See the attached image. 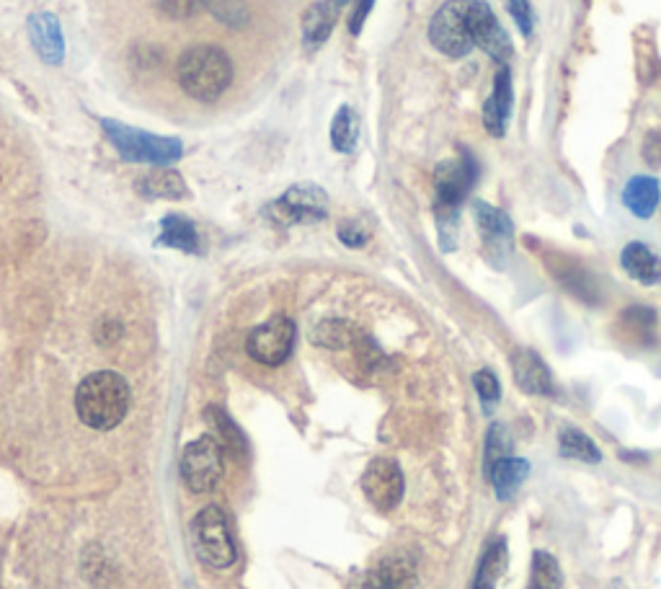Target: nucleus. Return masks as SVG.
Instances as JSON below:
<instances>
[{
    "mask_svg": "<svg viewBox=\"0 0 661 589\" xmlns=\"http://www.w3.org/2000/svg\"><path fill=\"white\" fill-rule=\"evenodd\" d=\"M182 476L192 492H207L222 476V444L218 437L205 435L186 444L182 455Z\"/></svg>",
    "mask_w": 661,
    "mask_h": 589,
    "instance_id": "0eeeda50",
    "label": "nucleus"
},
{
    "mask_svg": "<svg viewBox=\"0 0 661 589\" xmlns=\"http://www.w3.org/2000/svg\"><path fill=\"white\" fill-rule=\"evenodd\" d=\"M473 385H476V393H478L480 404H484V412L491 414L494 404H499V399H501L499 378H496L491 370L484 368V370H478L476 376H473Z\"/></svg>",
    "mask_w": 661,
    "mask_h": 589,
    "instance_id": "c756f323",
    "label": "nucleus"
},
{
    "mask_svg": "<svg viewBox=\"0 0 661 589\" xmlns=\"http://www.w3.org/2000/svg\"><path fill=\"white\" fill-rule=\"evenodd\" d=\"M564 587V571L548 551L533 553V569H530L527 589H560Z\"/></svg>",
    "mask_w": 661,
    "mask_h": 589,
    "instance_id": "bb28decb",
    "label": "nucleus"
},
{
    "mask_svg": "<svg viewBox=\"0 0 661 589\" xmlns=\"http://www.w3.org/2000/svg\"><path fill=\"white\" fill-rule=\"evenodd\" d=\"M509 117H512V70L509 65H501L494 76L491 96L484 106V127L494 138H505Z\"/></svg>",
    "mask_w": 661,
    "mask_h": 589,
    "instance_id": "ddd939ff",
    "label": "nucleus"
},
{
    "mask_svg": "<svg viewBox=\"0 0 661 589\" xmlns=\"http://www.w3.org/2000/svg\"><path fill=\"white\" fill-rule=\"evenodd\" d=\"M277 222H311L323 220L328 215V197L326 192L313 184L292 186L282 199H277L269 207Z\"/></svg>",
    "mask_w": 661,
    "mask_h": 589,
    "instance_id": "9d476101",
    "label": "nucleus"
},
{
    "mask_svg": "<svg viewBox=\"0 0 661 589\" xmlns=\"http://www.w3.org/2000/svg\"><path fill=\"white\" fill-rule=\"evenodd\" d=\"M478 178V166L473 161L471 153L452 161H442L434 171V210H460V205L465 203L473 184Z\"/></svg>",
    "mask_w": 661,
    "mask_h": 589,
    "instance_id": "423d86ee",
    "label": "nucleus"
},
{
    "mask_svg": "<svg viewBox=\"0 0 661 589\" xmlns=\"http://www.w3.org/2000/svg\"><path fill=\"white\" fill-rule=\"evenodd\" d=\"M621 328L625 339L641 344H651L657 339V313L649 305H630L628 311L621 315Z\"/></svg>",
    "mask_w": 661,
    "mask_h": 589,
    "instance_id": "b1692460",
    "label": "nucleus"
},
{
    "mask_svg": "<svg viewBox=\"0 0 661 589\" xmlns=\"http://www.w3.org/2000/svg\"><path fill=\"white\" fill-rule=\"evenodd\" d=\"M313 344L326 349H347L349 344H355L357 332L355 326H349L347 321H323L313 328Z\"/></svg>",
    "mask_w": 661,
    "mask_h": 589,
    "instance_id": "cd10ccee",
    "label": "nucleus"
},
{
    "mask_svg": "<svg viewBox=\"0 0 661 589\" xmlns=\"http://www.w3.org/2000/svg\"><path fill=\"white\" fill-rule=\"evenodd\" d=\"M471 39L501 65H507V57L512 55V39L486 0H473L471 5Z\"/></svg>",
    "mask_w": 661,
    "mask_h": 589,
    "instance_id": "9b49d317",
    "label": "nucleus"
},
{
    "mask_svg": "<svg viewBox=\"0 0 661 589\" xmlns=\"http://www.w3.org/2000/svg\"><path fill=\"white\" fill-rule=\"evenodd\" d=\"M471 5L473 0H448L429 24V42L452 60L476 47L471 39Z\"/></svg>",
    "mask_w": 661,
    "mask_h": 589,
    "instance_id": "20e7f679",
    "label": "nucleus"
},
{
    "mask_svg": "<svg viewBox=\"0 0 661 589\" xmlns=\"http://www.w3.org/2000/svg\"><path fill=\"white\" fill-rule=\"evenodd\" d=\"M292 347H294V323L290 319H285V315H279V319H271L264 323V326L254 328L246 342L248 355L254 357L256 362L269 365V368L282 365L285 359L292 355Z\"/></svg>",
    "mask_w": 661,
    "mask_h": 589,
    "instance_id": "1a4fd4ad",
    "label": "nucleus"
},
{
    "mask_svg": "<svg viewBox=\"0 0 661 589\" xmlns=\"http://www.w3.org/2000/svg\"><path fill=\"white\" fill-rule=\"evenodd\" d=\"M207 0H161V11L171 19H186L192 13H197Z\"/></svg>",
    "mask_w": 661,
    "mask_h": 589,
    "instance_id": "2f4dec72",
    "label": "nucleus"
},
{
    "mask_svg": "<svg viewBox=\"0 0 661 589\" xmlns=\"http://www.w3.org/2000/svg\"><path fill=\"white\" fill-rule=\"evenodd\" d=\"M176 78L186 96L197 102H214L233 83V62L220 47L197 45L178 57Z\"/></svg>",
    "mask_w": 661,
    "mask_h": 589,
    "instance_id": "f03ea898",
    "label": "nucleus"
},
{
    "mask_svg": "<svg viewBox=\"0 0 661 589\" xmlns=\"http://www.w3.org/2000/svg\"><path fill=\"white\" fill-rule=\"evenodd\" d=\"M512 376L514 383L530 396H556L548 365L533 349H517L512 355Z\"/></svg>",
    "mask_w": 661,
    "mask_h": 589,
    "instance_id": "4468645a",
    "label": "nucleus"
},
{
    "mask_svg": "<svg viewBox=\"0 0 661 589\" xmlns=\"http://www.w3.org/2000/svg\"><path fill=\"white\" fill-rule=\"evenodd\" d=\"M194 538H197V548L210 566L225 569L235 562V543L230 533L228 515L220 507H205L194 520Z\"/></svg>",
    "mask_w": 661,
    "mask_h": 589,
    "instance_id": "39448f33",
    "label": "nucleus"
},
{
    "mask_svg": "<svg viewBox=\"0 0 661 589\" xmlns=\"http://www.w3.org/2000/svg\"><path fill=\"white\" fill-rule=\"evenodd\" d=\"M621 264L634 282H641L646 287L661 282V258L641 241L628 243L621 254Z\"/></svg>",
    "mask_w": 661,
    "mask_h": 589,
    "instance_id": "6ab92c4d",
    "label": "nucleus"
},
{
    "mask_svg": "<svg viewBox=\"0 0 661 589\" xmlns=\"http://www.w3.org/2000/svg\"><path fill=\"white\" fill-rule=\"evenodd\" d=\"M661 186L653 176H634L623 189V205L638 220H649L659 207Z\"/></svg>",
    "mask_w": 661,
    "mask_h": 589,
    "instance_id": "aec40b11",
    "label": "nucleus"
},
{
    "mask_svg": "<svg viewBox=\"0 0 661 589\" xmlns=\"http://www.w3.org/2000/svg\"><path fill=\"white\" fill-rule=\"evenodd\" d=\"M473 215H476L480 239H484L488 254H491L494 262H501L512 249V220L507 218V212L496 210L488 203H476L473 205Z\"/></svg>",
    "mask_w": 661,
    "mask_h": 589,
    "instance_id": "f8f14e48",
    "label": "nucleus"
},
{
    "mask_svg": "<svg viewBox=\"0 0 661 589\" xmlns=\"http://www.w3.org/2000/svg\"><path fill=\"white\" fill-rule=\"evenodd\" d=\"M414 566L404 556H387L351 589H414Z\"/></svg>",
    "mask_w": 661,
    "mask_h": 589,
    "instance_id": "dca6fc26",
    "label": "nucleus"
},
{
    "mask_svg": "<svg viewBox=\"0 0 661 589\" xmlns=\"http://www.w3.org/2000/svg\"><path fill=\"white\" fill-rule=\"evenodd\" d=\"M339 239H341V243H347L349 249H362L364 243H368L370 235L362 228V222L349 220V222H344V226H339Z\"/></svg>",
    "mask_w": 661,
    "mask_h": 589,
    "instance_id": "473e14b6",
    "label": "nucleus"
},
{
    "mask_svg": "<svg viewBox=\"0 0 661 589\" xmlns=\"http://www.w3.org/2000/svg\"><path fill=\"white\" fill-rule=\"evenodd\" d=\"M372 3H375V0H357V9H355V13H351V19H349V32L351 34L362 32V24H364V19H368Z\"/></svg>",
    "mask_w": 661,
    "mask_h": 589,
    "instance_id": "72a5a7b5",
    "label": "nucleus"
},
{
    "mask_svg": "<svg viewBox=\"0 0 661 589\" xmlns=\"http://www.w3.org/2000/svg\"><path fill=\"white\" fill-rule=\"evenodd\" d=\"M78 416L85 427L109 432L119 427L129 412V385L119 372L102 370L93 372L78 385L76 393Z\"/></svg>",
    "mask_w": 661,
    "mask_h": 589,
    "instance_id": "f257e3e1",
    "label": "nucleus"
},
{
    "mask_svg": "<svg viewBox=\"0 0 661 589\" xmlns=\"http://www.w3.org/2000/svg\"><path fill=\"white\" fill-rule=\"evenodd\" d=\"M362 492L372 507L383 509V512L395 509L406 492L404 471L391 458H375L362 473Z\"/></svg>",
    "mask_w": 661,
    "mask_h": 589,
    "instance_id": "6e6552de",
    "label": "nucleus"
},
{
    "mask_svg": "<svg viewBox=\"0 0 661 589\" xmlns=\"http://www.w3.org/2000/svg\"><path fill=\"white\" fill-rule=\"evenodd\" d=\"M507 455H512V435H509V429L505 427V424L496 421L488 427V432H486V455H484L486 469Z\"/></svg>",
    "mask_w": 661,
    "mask_h": 589,
    "instance_id": "c85d7f7f",
    "label": "nucleus"
},
{
    "mask_svg": "<svg viewBox=\"0 0 661 589\" xmlns=\"http://www.w3.org/2000/svg\"><path fill=\"white\" fill-rule=\"evenodd\" d=\"M643 155H646V161L651 163V166H659V161H661V138H659L657 132H651L649 138H646Z\"/></svg>",
    "mask_w": 661,
    "mask_h": 589,
    "instance_id": "f704fd0d",
    "label": "nucleus"
},
{
    "mask_svg": "<svg viewBox=\"0 0 661 589\" xmlns=\"http://www.w3.org/2000/svg\"><path fill=\"white\" fill-rule=\"evenodd\" d=\"M158 246H169V249L186 251V254H197L199 233L189 218H184V215H169V218H163V222H161Z\"/></svg>",
    "mask_w": 661,
    "mask_h": 589,
    "instance_id": "4be33fe9",
    "label": "nucleus"
},
{
    "mask_svg": "<svg viewBox=\"0 0 661 589\" xmlns=\"http://www.w3.org/2000/svg\"><path fill=\"white\" fill-rule=\"evenodd\" d=\"M106 138L117 153L129 163H150V166H165L182 158L184 146L176 138H163V135L146 132V129H135L121 125L117 119H102Z\"/></svg>",
    "mask_w": 661,
    "mask_h": 589,
    "instance_id": "7ed1b4c3",
    "label": "nucleus"
},
{
    "mask_svg": "<svg viewBox=\"0 0 661 589\" xmlns=\"http://www.w3.org/2000/svg\"><path fill=\"white\" fill-rule=\"evenodd\" d=\"M28 37L32 45L42 57V62L47 65H60L65 57V42H62V28L60 21L53 13H34L28 16Z\"/></svg>",
    "mask_w": 661,
    "mask_h": 589,
    "instance_id": "2eb2a0df",
    "label": "nucleus"
},
{
    "mask_svg": "<svg viewBox=\"0 0 661 589\" xmlns=\"http://www.w3.org/2000/svg\"><path fill=\"white\" fill-rule=\"evenodd\" d=\"M486 476H488V481H491L496 499L509 501L517 492H520V486L524 484V481H527L530 461H524V458L507 455V458H501V461L488 465Z\"/></svg>",
    "mask_w": 661,
    "mask_h": 589,
    "instance_id": "a211bd4d",
    "label": "nucleus"
},
{
    "mask_svg": "<svg viewBox=\"0 0 661 589\" xmlns=\"http://www.w3.org/2000/svg\"><path fill=\"white\" fill-rule=\"evenodd\" d=\"M330 142L339 153H351L359 142V117L351 106H341L330 125Z\"/></svg>",
    "mask_w": 661,
    "mask_h": 589,
    "instance_id": "a878e982",
    "label": "nucleus"
},
{
    "mask_svg": "<svg viewBox=\"0 0 661 589\" xmlns=\"http://www.w3.org/2000/svg\"><path fill=\"white\" fill-rule=\"evenodd\" d=\"M138 192L142 197L150 199H182L186 197V184L182 174H176V171L155 166V171H150L138 182Z\"/></svg>",
    "mask_w": 661,
    "mask_h": 589,
    "instance_id": "5701e85b",
    "label": "nucleus"
},
{
    "mask_svg": "<svg viewBox=\"0 0 661 589\" xmlns=\"http://www.w3.org/2000/svg\"><path fill=\"white\" fill-rule=\"evenodd\" d=\"M507 9H509V16L514 19L517 28L522 32V37H530V34H533V26H535L533 5H530L527 0H507Z\"/></svg>",
    "mask_w": 661,
    "mask_h": 589,
    "instance_id": "7c9ffc66",
    "label": "nucleus"
},
{
    "mask_svg": "<svg viewBox=\"0 0 661 589\" xmlns=\"http://www.w3.org/2000/svg\"><path fill=\"white\" fill-rule=\"evenodd\" d=\"M351 0H321L313 3L303 16V39L308 47H321L330 37L339 13L347 9Z\"/></svg>",
    "mask_w": 661,
    "mask_h": 589,
    "instance_id": "f3484780",
    "label": "nucleus"
},
{
    "mask_svg": "<svg viewBox=\"0 0 661 589\" xmlns=\"http://www.w3.org/2000/svg\"><path fill=\"white\" fill-rule=\"evenodd\" d=\"M558 452L569 461H581V463H600L602 452L598 448V442L592 440L587 432H581L577 427H566L560 432L558 440Z\"/></svg>",
    "mask_w": 661,
    "mask_h": 589,
    "instance_id": "393cba45",
    "label": "nucleus"
},
{
    "mask_svg": "<svg viewBox=\"0 0 661 589\" xmlns=\"http://www.w3.org/2000/svg\"><path fill=\"white\" fill-rule=\"evenodd\" d=\"M507 566H509V548L505 538H499V541L488 543L484 556H480L476 579H473L471 589H496V585H499L501 577L507 574Z\"/></svg>",
    "mask_w": 661,
    "mask_h": 589,
    "instance_id": "412c9836",
    "label": "nucleus"
}]
</instances>
